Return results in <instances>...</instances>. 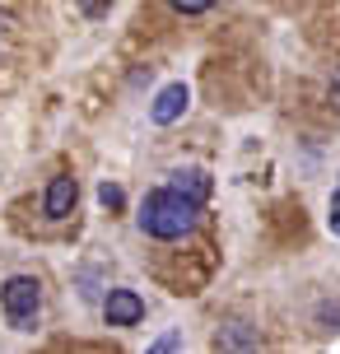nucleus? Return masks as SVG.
I'll return each mask as SVG.
<instances>
[{"label": "nucleus", "mask_w": 340, "mask_h": 354, "mask_svg": "<svg viewBox=\"0 0 340 354\" xmlns=\"http://www.w3.org/2000/svg\"><path fill=\"white\" fill-rule=\"evenodd\" d=\"M196 214H200L196 201H187V196H178L173 187H163V192L144 196L140 229L149 233V238H159V243H178V238H187V233L196 229Z\"/></svg>", "instance_id": "nucleus-1"}, {"label": "nucleus", "mask_w": 340, "mask_h": 354, "mask_svg": "<svg viewBox=\"0 0 340 354\" xmlns=\"http://www.w3.org/2000/svg\"><path fill=\"white\" fill-rule=\"evenodd\" d=\"M0 308H5V317H10L15 331H33L37 308H42V284L33 275H10L5 289H0Z\"/></svg>", "instance_id": "nucleus-2"}, {"label": "nucleus", "mask_w": 340, "mask_h": 354, "mask_svg": "<svg viewBox=\"0 0 340 354\" xmlns=\"http://www.w3.org/2000/svg\"><path fill=\"white\" fill-rule=\"evenodd\" d=\"M103 317H108V326H135L144 317L140 294L135 289H112L108 299H103Z\"/></svg>", "instance_id": "nucleus-3"}, {"label": "nucleus", "mask_w": 340, "mask_h": 354, "mask_svg": "<svg viewBox=\"0 0 340 354\" xmlns=\"http://www.w3.org/2000/svg\"><path fill=\"white\" fill-rule=\"evenodd\" d=\"M75 201H79V182L70 173H61V177H52V187L42 196V210H47V219H66L75 210Z\"/></svg>", "instance_id": "nucleus-4"}, {"label": "nucleus", "mask_w": 340, "mask_h": 354, "mask_svg": "<svg viewBox=\"0 0 340 354\" xmlns=\"http://www.w3.org/2000/svg\"><path fill=\"white\" fill-rule=\"evenodd\" d=\"M187 103H191L187 84H168V88H159V98H154V107H149V117H154V126H173L182 112H187Z\"/></svg>", "instance_id": "nucleus-5"}, {"label": "nucleus", "mask_w": 340, "mask_h": 354, "mask_svg": "<svg viewBox=\"0 0 340 354\" xmlns=\"http://www.w3.org/2000/svg\"><path fill=\"white\" fill-rule=\"evenodd\" d=\"M168 187H173L178 196H187V201H196V205H205V201H210V192H215L210 173H200V168H178Z\"/></svg>", "instance_id": "nucleus-6"}, {"label": "nucleus", "mask_w": 340, "mask_h": 354, "mask_svg": "<svg viewBox=\"0 0 340 354\" xmlns=\"http://www.w3.org/2000/svg\"><path fill=\"white\" fill-rule=\"evenodd\" d=\"M215 350H261V336L243 322H229V326L215 331Z\"/></svg>", "instance_id": "nucleus-7"}, {"label": "nucleus", "mask_w": 340, "mask_h": 354, "mask_svg": "<svg viewBox=\"0 0 340 354\" xmlns=\"http://www.w3.org/2000/svg\"><path fill=\"white\" fill-rule=\"evenodd\" d=\"M98 201H103V205H108V210H122V187H112V182H103V187H98Z\"/></svg>", "instance_id": "nucleus-8"}, {"label": "nucleus", "mask_w": 340, "mask_h": 354, "mask_svg": "<svg viewBox=\"0 0 340 354\" xmlns=\"http://www.w3.org/2000/svg\"><path fill=\"white\" fill-rule=\"evenodd\" d=\"M168 5H173V10H182V15H205L215 0H168Z\"/></svg>", "instance_id": "nucleus-9"}, {"label": "nucleus", "mask_w": 340, "mask_h": 354, "mask_svg": "<svg viewBox=\"0 0 340 354\" xmlns=\"http://www.w3.org/2000/svg\"><path fill=\"white\" fill-rule=\"evenodd\" d=\"M317 317L326 322V331H340V303H322V308H317Z\"/></svg>", "instance_id": "nucleus-10"}, {"label": "nucleus", "mask_w": 340, "mask_h": 354, "mask_svg": "<svg viewBox=\"0 0 340 354\" xmlns=\"http://www.w3.org/2000/svg\"><path fill=\"white\" fill-rule=\"evenodd\" d=\"M331 233H336V238H340V192L331 196Z\"/></svg>", "instance_id": "nucleus-11"}, {"label": "nucleus", "mask_w": 340, "mask_h": 354, "mask_svg": "<svg viewBox=\"0 0 340 354\" xmlns=\"http://www.w3.org/2000/svg\"><path fill=\"white\" fill-rule=\"evenodd\" d=\"M178 345H182V336H159V340H154V350H178Z\"/></svg>", "instance_id": "nucleus-12"}, {"label": "nucleus", "mask_w": 340, "mask_h": 354, "mask_svg": "<svg viewBox=\"0 0 340 354\" xmlns=\"http://www.w3.org/2000/svg\"><path fill=\"white\" fill-rule=\"evenodd\" d=\"M331 88H336V98H340V66L331 71Z\"/></svg>", "instance_id": "nucleus-13"}]
</instances>
